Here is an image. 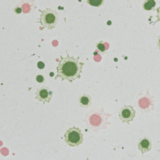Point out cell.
<instances>
[{"label":"cell","mask_w":160,"mask_h":160,"mask_svg":"<svg viewBox=\"0 0 160 160\" xmlns=\"http://www.w3.org/2000/svg\"><path fill=\"white\" fill-rule=\"evenodd\" d=\"M60 58L56 68L57 74L55 80L60 78L62 81L68 80L72 83L78 78L80 79L84 63L79 61V58H74V56H70L68 54L67 57L61 56Z\"/></svg>","instance_id":"obj_1"},{"label":"cell","mask_w":160,"mask_h":160,"mask_svg":"<svg viewBox=\"0 0 160 160\" xmlns=\"http://www.w3.org/2000/svg\"><path fill=\"white\" fill-rule=\"evenodd\" d=\"M109 116H111V115L106 113L103 108L95 109L88 113L84 121L89 129L94 131H97L106 128Z\"/></svg>","instance_id":"obj_2"},{"label":"cell","mask_w":160,"mask_h":160,"mask_svg":"<svg viewBox=\"0 0 160 160\" xmlns=\"http://www.w3.org/2000/svg\"><path fill=\"white\" fill-rule=\"evenodd\" d=\"M41 14L39 19V22L44 28L53 30L59 22V15L57 11L53 9L46 8L44 10H39Z\"/></svg>","instance_id":"obj_3"},{"label":"cell","mask_w":160,"mask_h":160,"mask_svg":"<svg viewBox=\"0 0 160 160\" xmlns=\"http://www.w3.org/2000/svg\"><path fill=\"white\" fill-rule=\"evenodd\" d=\"M64 140L66 143L70 146H78L83 142V134L79 128L73 126L66 131Z\"/></svg>","instance_id":"obj_4"},{"label":"cell","mask_w":160,"mask_h":160,"mask_svg":"<svg viewBox=\"0 0 160 160\" xmlns=\"http://www.w3.org/2000/svg\"><path fill=\"white\" fill-rule=\"evenodd\" d=\"M136 116V111L134 108L131 105H125L122 107L119 112V119L127 124L133 121Z\"/></svg>","instance_id":"obj_5"},{"label":"cell","mask_w":160,"mask_h":160,"mask_svg":"<svg viewBox=\"0 0 160 160\" xmlns=\"http://www.w3.org/2000/svg\"><path fill=\"white\" fill-rule=\"evenodd\" d=\"M36 99L43 103H49L53 97V91L49 87H42L36 90Z\"/></svg>","instance_id":"obj_6"},{"label":"cell","mask_w":160,"mask_h":160,"mask_svg":"<svg viewBox=\"0 0 160 160\" xmlns=\"http://www.w3.org/2000/svg\"><path fill=\"white\" fill-rule=\"evenodd\" d=\"M152 148V141L148 137L144 136L141 138L138 143V149L142 154L151 151Z\"/></svg>","instance_id":"obj_7"},{"label":"cell","mask_w":160,"mask_h":160,"mask_svg":"<svg viewBox=\"0 0 160 160\" xmlns=\"http://www.w3.org/2000/svg\"><path fill=\"white\" fill-rule=\"evenodd\" d=\"M79 104L81 108H88L91 106L92 98L88 94H83L79 98Z\"/></svg>","instance_id":"obj_8"},{"label":"cell","mask_w":160,"mask_h":160,"mask_svg":"<svg viewBox=\"0 0 160 160\" xmlns=\"http://www.w3.org/2000/svg\"><path fill=\"white\" fill-rule=\"evenodd\" d=\"M156 6V2L155 0H146L143 4V8L145 11L152 10Z\"/></svg>","instance_id":"obj_9"},{"label":"cell","mask_w":160,"mask_h":160,"mask_svg":"<svg viewBox=\"0 0 160 160\" xmlns=\"http://www.w3.org/2000/svg\"><path fill=\"white\" fill-rule=\"evenodd\" d=\"M96 50L100 54H105L106 53V47L102 41L98 42L96 45Z\"/></svg>","instance_id":"obj_10"},{"label":"cell","mask_w":160,"mask_h":160,"mask_svg":"<svg viewBox=\"0 0 160 160\" xmlns=\"http://www.w3.org/2000/svg\"><path fill=\"white\" fill-rule=\"evenodd\" d=\"M105 0H87V3L90 6L95 7H100L104 4Z\"/></svg>","instance_id":"obj_11"},{"label":"cell","mask_w":160,"mask_h":160,"mask_svg":"<svg viewBox=\"0 0 160 160\" xmlns=\"http://www.w3.org/2000/svg\"><path fill=\"white\" fill-rule=\"evenodd\" d=\"M36 80L38 83H42L44 81V78L43 76H42V75L41 74H39V75H37V76L36 77Z\"/></svg>","instance_id":"obj_12"},{"label":"cell","mask_w":160,"mask_h":160,"mask_svg":"<svg viewBox=\"0 0 160 160\" xmlns=\"http://www.w3.org/2000/svg\"><path fill=\"white\" fill-rule=\"evenodd\" d=\"M13 11L16 14H20L23 12L22 8L20 6H16L14 9H13Z\"/></svg>","instance_id":"obj_13"},{"label":"cell","mask_w":160,"mask_h":160,"mask_svg":"<svg viewBox=\"0 0 160 160\" xmlns=\"http://www.w3.org/2000/svg\"><path fill=\"white\" fill-rule=\"evenodd\" d=\"M160 4V2H159ZM156 10L157 11V15H156V18H157V21L155 23H157L158 21H160V6L156 9Z\"/></svg>","instance_id":"obj_14"},{"label":"cell","mask_w":160,"mask_h":160,"mask_svg":"<svg viewBox=\"0 0 160 160\" xmlns=\"http://www.w3.org/2000/svg\"><path fill=\"white\" fill-rule=\"evenodd\" d=\"M37 67H38V68L39 69L42 70V69H43L44 68L45 64H44V63L43 62L39 61L38 63V64H37Z\"/></svg>","instance_id":"obj_15"},{"label":"cell","mask_w":160,"mask_h":160,"mask_svg":"<svg viewBox=\"0 0 160 160\" xmlns=\"http://www.w3.org/2000/svg\"><path fill=\"white\" fill-rule=\"evenodd\" d=\"M157 46L158 49L160 50V34L157 38Z\"/></svg>","instance_id":"obj_16"}]
</instances>
